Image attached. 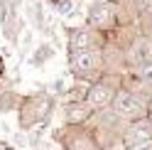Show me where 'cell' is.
<instances>
[{
    "instance_id": "obj_11",
    "label": "cell",
    "mask_w": 152,
    "mask_h": 150,
    "mask_svg": "<svg viewBox=\"0 0 152 150\" xmlns=\"http://www.w3.org/2000/svg\"><path fill=\"white\" fill-rule=\"evenodd\" d=\"M140 76L145 79V81H150L152 84V64L147 62V64H142V71H140Z\"/></svg>"
},
{
    "instance_id": "obj_8",
    "label": "cell",
    "mask_w": 152,
    "mask_h": 150,
    "mask_svg": "<svg viewBox=\"0 0 152 150\" xmlns=\"http://www.w3.org/2000/svg\"><path fill=\"white\" fill-rule=\"evenodd\" d=\"M66 116H69V123H79V121H83V118L88 116V111L83 108V106H79V104H74L71 111H69Z\"/></svg>"
},
{
    "instance_id": "obj_3",
    "label": "cell",
    "mask_w": 152,
    "mask_h": 150,
    "mask_svg": "<svg viewBox=\"0 0 152 150\" xmlns=\"http://www.w3.org/2000/svg\"><path fill=\"white\" fill-rule=\"evenodd\" d=\"M98 52H91V49H83V52H74V57H71V67L76 71H83V74H88L98 67Z\"/></svg>"
},
{
    "instance_id": "obj_13",
    "label": "cell",
    "mask_w": 152,
    "mask_h": 150,
    "mask_svg": "<svg viewBox=\"0 0 152 150\" xmlns=\"http://www.w3.org/2000/svg\"><path fill=\"white\" fill-rule=\"evenodd\" d=\"M0 71H3V62H0Z\"/></svg>"
},
{
    "instance_id": "obj_9",
    "label": "cell",
    "mask_w": 152,
    "mask_h": 150,
    "mask_svg": "<svg viewBox=\"0 0 152 150\" xmlns=\"http://www.w3.org/2000/svg\"><path fill=\"white\" fill-rule=\"evenodd\" d=\"M56 10L61 15H74V0H59L56 3Z\"/></svg>"
},
{
    "instance_id": "obj_1",
    "label": "cell",
    "mask_w": 152,
    "mask_h": 150,
    "mask_svg": "<svg viewBox=\"0 0 152 150\" xmlns=\"http://www.w3.org/2000/svg\"><path fill=\"white\" fill-rule=\"evenodd\" d=\"M113 108H115V113L123 116V118H140L145 113V108L140 106V101L132 96V93H118L115 101H113Z\"/></svg>"
},
{
    "instance_id": "obj_2",
    "label": "cell",
    "mask_w": 152,
    "mask_h": 150,
    "mask_svg": "<svg viewBox=\"0 0 152 150\" xmlns=\"http://www.w3.org/2000/svg\"><path fill=\"white\" fill-rule=\"evenodd\" d=\"M152 143V126L150 123H137L135 128L128 133L125 138V148L128 150H137V148H145Z\"/></svg>"
},
{
    "instance_id": "obj_10",
    "label": "cell",
    "mask_w": 152,
    "mask_h": 150,
    "mask_svg": "<svg viewBox=\"0 0 152 150\" xmlns=\"http://www.w3.org/2000/svg\"><path fill=\"white\" fill-rule=\"evenodd\" d=\"M52 54H54V52H52V47H49V44H44V47H42V49H39V52H37V57L32 59V64H42V62H44L47 57H52Z\"/></svg>"
},
{
    "instance_id": "obj_4",
    "label": "cell",
    "mask_w": 152,
    "mask_h": 150,
    "mask_svg": "<svg viewBox=\"0 0 152 150\" xmlns=\"http://www.w3.org/2000/svg\"><path fill=\"white\" fill-rule=\"evenodd\" d=\"M113 22V5H106V3H98V5H93L91 7V12H88V25L93 27H108Z\"/></svg>"
},
{
    "instance_id": "obj_5",
    "label": "cell",
    "mask_w": 152,
    "mask_h": 150,
    "mask_svg": "<svg viewBox=\"0 0 152 150\" xmlns=\"http://www.w3.org/2000/svg\"><path fill=\"white\" fill-rule=\"evenodd\" d=\"M93 42V37L88 30H83V27H76V30H71L69 35V49L71 52H83V49H88Z\"/></svg>"
},
{
    "instance_id": "obj_12",
    "label": "cell",
    "mask_w": 152,
    "mask_h": 150,
    "mask_svg": "<svg viewBox=\"0 0 152 150\" xmlns=\"http://www.w3.org/2000/svg\"><path fill=\"white\" fill-rule=\"evenodd\" d=\"M135 3H137V7H147V5L152 3V0H135Z\"/></svg>"
},
{
    "instance_id": "obj_6",
    "label": "cell",
    "mask_w": 152,
    "mask_h": 150,
    "mask_svg": "<svg viewBox=\"0 0 152 150\" xmlns=\"http://www.w3.org/2000/svg\"><path fill=\"white\" fill-rule=\"evenodd\" d=\"M86 101L91 106H106L108 101H110V89L106 86V84H96V86H93L88 93H86Z\"/></svg>"
},
{
    "instance_id": "obj_7",
    "label": "cell",
    "mask_w": 152,
    "mask_h": 150,
    "mask_svg": "<svg viewBox=\"0 0 152 150\" xmlns=\"http://www.w3.org/2000/svg\"><path fill=\"white\" fill-rule=\"evenodd\" d=\"M150 57H152V44L147 40H137L135 47H132V62L142 67V64L150 62Z\"/></svg>"
}]
</instances>
